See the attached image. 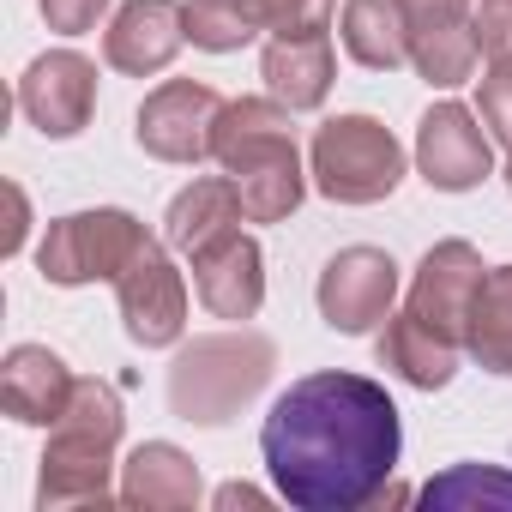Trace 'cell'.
Listing matches in <instances>:
<instances>
[{"label":"cell","mask_w":512,"mask_h":512,"mask_svg":"<svg viewBox=\"0 0 512 512\" xmlns=\"http://www.w3.org/2000/svg\"><path fill=\"white\" fill-rule=\"evenodd\" d=\"M398 446L404 434L386 386L338 368L296 380L260 428L266 470L278 494L302 512H356L374 500H404L398 488H386V476L398 470Z\"/></svg>","instance_id":"1"},{"label":"cell","mask_w":512,"mask_h":512,"mask_svg":"<svg viewBox=\"0 0 512 512\" xmlns=\"http://www.w3.org/2000/svg\"><path fill=\"white\" fill-rule=\"evenodd\" d=\"M290 115L278 97H247V103H223L217 133H211V157L223 163V175L235 181L247 223H278L302 205L308 181H302V151L290 133Z\"/></svg>","instance_id":"2"},{"label":"cell","mask_w":512,"mask_h":512,"mask_svg":"<svg viewBox=\"0 0 512 512\" xmlns=\"http://www.w3.org/2000/svg\"><path fill=\"white\" fill-rule=\"evenodd\" d=\"M121 446V392L109 380H79L67 416L49 428L43 476H37V506H109L121 500L109 488Z\"/></svg>","instance_id":"3"},{"label":"cell","mask_w":512,"mask_h":512,"mask_svg":"<svg viewBox=\"0 0 512 512\" xmlns=\"http://www.w3.org/2000/svg\"><path fill=\"white\" fill-rule=\"evenodd\" d=\"M278 350L266 338H199L169 368V404L187 422H229L253 392L266 386Z\"/></svg>","instance_id":"4"},{"label":"cell","mask_w":512,"mask_h":512,"mask_svg":"<svg viewBox=\"0 0 512 512\" xmlns=\"http://www.w3.org/2000/svg\"><path fill=\"white\" fill-rule=\"evenodd\" d=\"M404 181V145L374 115H338L314 133V187L338 205H374Z\"/></svg>","instance_id":"5"},{"label":"cell","mask_w":512,"mask_h":512,"mask_svg":"<svg viewBox=\"0 0 512 512\" xmlns=\"http://www.w3.org/2000/svg\"><path fill=\"white\" fill-rule=\"evenodd\" d=\"M145 223L127 211H73L61 223H49L43 247H37V266L49 284H97V278H121L133 266V253L145 247Z\"/></svg>","instance_id":"6"},{"label":"cell","mask_w":512,"mask_h":512,"mask_svg":"<svg viewBox=\"0 0 512 512\" xmlns=\"http://www.w3.org/2000/svg\"><path fill=\"white\" fill-rule=\"evenodd\" d=\"M187 7V43L229 55L260 31H326L338 0H181Z\"/></svg>","instance_id":"7"},{"label":"cell","mask_w":512,"mask_h":512,"mask_svg":"<svg viewBox=\"0 0 512 512\" xmlns=\"http://www.w3.org/2000/svg\"><path fill=\"white\" fill-rule=\"evenodd\" d=\"M476 284H482V253H476L470 241H440V247L422 253L404 314H410L422 332H434L440 344H458V350H464V320H470Z\"/></svg>","instance_id":"8"},{"label":"cell","mask_w":512,"mask_h":512,"mask_svg":"<svg viewBox=\"0 0 512 512\" xmlns=\"http://www.w3.org/2000/svg\"><path fill=\"white\" fill-rule=\"evenodd\" d=\"M115 296H121V320H127L133 344L163 350V344L181 338V326H187V284H181V272L169 266V253L157 241H145L133 253V266L115 278Z\"/></svg>","instance_id":"9"},{"label":"cell","mask_w":512,"mask_h":512,"mask_svg":"<svg viewBox=\"0 0 512 512\" xmlns=\"http://www.w3.org/2000/svg\"><path fill=\"white\" fill-rule=\"evenodd\" d=\"M217 115H223V97L211 85L169 79L139 109V145L151 157H163V163H199V157H211Z\"/></svg>","instance_id":"10"},{"label":"cell","mask_w":512,"mask_h":512,"mask_svg":"<svg viewBox=\"0 0 512 512\" xmlns=\"http://www.w3.org/2000/svg\"><path fill=\"white\" fill-rule=\"evenodd\" d=\"M19 109L37 133L49 139H73L85 133L91 109H97V67L73 49H55V55H37L19 79Z\"/></svg>","instance_id":"11"},{"label":"cell","mask_w":512,"mask_h":512,"mask_svg":"<svg viewBox=\"0 0 512 512\" xmlns=\"http://www.w3.org/2000/svg\"><path fill=\"white\" fill-rule=\"evenodd\" d=\"M398 296V266L380 247H344L320 272V314L332 332H368L392 314Z\"/></svg>","instance_id":"12"},{"label":"cell","mask_w":512,"mask_h":512,"mask_svg":"<svg viewBox=\"0 0 512 512\" xmlns=\"http://www.w3.org/2000/svg\"><path fill=\"white\" fill-rule=\"evenodd\" d=\"M404 31H410V61L428 85H464L482 61L476 31H470V0H398Z\"/></svg>","instance_id":"13"},{"label":"cell","mask_w":512,"mask_h":512,"mask_svg":"<svg viewBox=\"0 0 512 512\" xmlns=\"http://www.w3.org/2000/svg\"><path fill=\"white\" fill-rule=\"evenodd\" d=\"M416 163H422L428 187L464 193L494 169V145H488V133L476 127V115L464 103H434L422 115V133H416Z\"/></svg>","instance_id":"14"},{"label":"cell","mask_w":512,"mask_h":512,"mask_svg":"<svg viewBox=\"0 0 512 512\" xmlns=\"http://www.w3.org/2000/svg\"><path fill=\"white\" fill-rule=\"evenodd\" d=\"M260 266H266L260 241L241 235V229L199 247L193 253V290H199L205 314H217V320H253L260 314V302H266V272Z\"/></svg>","instance_id":"15"},{"label":"cell","mask_w":512,"mask_h":512,"mask_svg":"<svg viewBox=\"0 0 512 512\" xmlns=\"http://www.w3.org/2000/svg\"><path fill=\"white\" fill-rule=\"evenodd\" d=\"M187 43V7L181 0H127V7L115 13L109 37H103V55L115 73H163Z\"/></svg>","instance_id":"16"},{"label":"cell","mask_w":512,"mask_h":512,"mask_svg":"<svg viewBox=\"0 0 512 512\" xmlns=\"http://www.w3.org/2000/svg\"><path fill=\"white\" fill-rule=\"evenodd\" d=\"M73 374L55 350L43 344H19L7 350V368H0V410L13 422H31V428H55L73 404Z\"/></svg>","instance_id":"17"},{"label":"cell","mask_w":512,"mask_h":512,"mask_svg":"<svg viewBox=\"0 0 512 512\" xmlns=\"http://www.w3.org/2000/svg\"><path fill=\"white\" fill-rule=\"evenodd\" d=\"M260 73L284 109H320L332 91V37L326 31H278Z\"/></svg>","instance_id":"18"},{"label":"cell","mask_w":512,"mask_h":512,"mask_svg":"<svg viewBox=\"0 0 512 512\" xmlns=\"http://www.w3.org/2000/svg\"><path fill=\"white\" fill-rule=\"evenodd\" d=\"M241 217H247V205H241L235 181H229V175H205V181H193L187 193H175V205H169V217H163V235H169L175 253H187V260H193L199 247H211L217 235H229Z\"/></svg>","instance_id":"19"},{"label":"cell","mask_w":512,"mask_h":512,"mask_svg":"<svg viewBox=\"0 0 512 512\" xmlns=\"http://www.w3.org/2000/svg\"><path fill=\"white\" fill-rule=\"evenodd\" d=\"M121 500L127 506H193L199 500V470H193V458L181 446L145 440L121 464Z\"/></svg>","instance_id":"20"},{"label":"cell","mask_w":512,"mask_h":512,"mask_svg":"<svg viewBox=\"0 0 512 512\" xmlns=\"http://www.w3.org/2000/svg\"><path fill=\"white\" fill-rule=\"evenodd\" d=\"M464 350L488 374H512V266L482 272L470 296V320H464Z\"/></svg>","instance_id":"21"},{"label":"cell","mask_w":512,"mask_h":512,"mask_svg":"<svg viewBox=\"0 0 512 512\" xmlns=\"http://www.w3.org/2000/svg\"><path fill=\"white\" fill-rule=\"evenodd\" d=\"M344 49L350 61L392 73L410 61V31H404V7L398 0H344Z\"/></svg>","instance_id":"22"},{"label":"cell","mask_w":512,"mask_h":512,"mask_svg":"<svg viewBox=\"0 0 512 512\" xmlns=\"http://www.w3.org/2000/svg\"><path fill=\"white\" fill-rule=\"evenodd\" d=\"M380 362L392 374H404L410 386L434 392L458 374V344H440L434 332H422L410 314H386V332H380Z\"/></svg>","instance_id":"23"},{"label":"cell","mask_w":512,"mask_h":512,"mask_svg":"<svg viewBox=\"0 0 512 512\" xmlns=\"http://www.w3.org/2000/svg\"><path fill=\"white\" fill-rule=\"evenodd\" d=\"M422 506H506L512 512V470L452 464L446 476H428L422 482Z\"/></svg>","instance_id":"24"},{"label":"cell","mask_w":512,"mask_h":512,"mask_svg":"<svg viewBox=\"0 0 512 512\" xmlns=\"http://www.w3.org/2000/svg\"><path fill=\"white\" fill-rule=\"evenodd\" d=\"M482 127L512 151V61H488L482 73Z\"/></svg>","instance_id":"25"},{"label":"cell","mask_w":512,"mask_h":512,"mask_svg":"<svg viewBox=\"0 0 512 512\" xmlns=\"http://www.w3.org/2000/svg\"><path fill=\"white\" fill-rule=\"evenodd\" d=\"M470 31H476L482 61H512V0H482L470 13Z\"/></svg>","instance_id":"26"},{"label":"cell","mask_w":512,"mask_h":512,"mask_svg":"<svg viewBox=\"0 0 512 512\" xmlns=\"http://www.w3.org/2000/svg\"><path fill=\"white\" fill-rule=\"evenodd\" d=\"M103 7H109V0H43V19L61 37H85V31H97Z\"/></svg>","instance_id":"27"},{"label":"cell","mask_w":512,"mask_h":512,"mask_svg":"<svg viewBox=\"0 0 512 512\" xmlns=\"http://www.w3.org/2000/svg\"><path fill=\"white\" fill-rule=\"evenodd\" d=\"M217 506H266V494H253V488L229 482V488H217Z\"/></svg>","instance_id":"28"},{"label":"cell","mask_w":512,"mask_h":512,"mask_svg":"<svg viewBox=\"0 0 512 512\" xmlns=\"http://www.w3.org/2000/svg\"><path fill=\"white\" fill-rule=\"evenodd\" d=\"M25 247V193L13 187V229H7V253H19Z\"/></svg>","instance_id":"29"},{"label":"cell","mask_w":512,"mask_h":512,"mask_svg":"<svg viewBox=\"0 0 512 512\" xmlns=\"http://www.w3.org/2000/svg\"><path fill=\"white\" fill-rule=\"evenodd\" d=\"M506 187H512V163H506Z\"/></svg>","instance_id":"30"}]
</instances>
